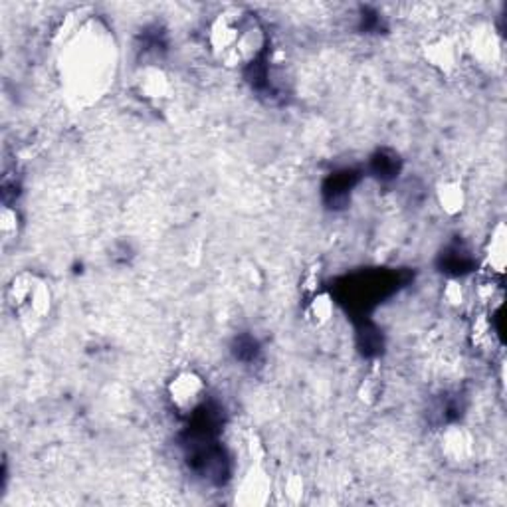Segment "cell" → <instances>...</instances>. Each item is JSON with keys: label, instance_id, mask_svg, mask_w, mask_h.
<instances>
[{"label": "cell", "instance_id": "obj_10", "mask_svg": "<svg viewBox=\"0 0 507 507\" xmlns=\"http://www.w3.org/2000/svg\"><path fill=\"white\" fill-rule=\"evenodd\" d=\"M333 300L329 293L326 291H316L313 293V298L309 300V306H308V319L311 323H316V326H326V323L333 318Z\"/></svg>", "mask_w": 507, "mask_h": 507}, {"label": "cell", "instance_id": "obj_8", "mask_svg": "<svg viewBox=\"0 0 507 507\" xmlns=\"http://www.w3.org/2000/svg\"><path fill=\"white\" fill-rule=\"evenodd\" d=\"M485 262H488V268L492 273H502L505 272L507 263V230L503 222H498L493 226L492 236L488 240V250H485Z\"/></svg>", "mask_w": 507, "mask_h": 507}, {"label": "cell", "instance_id": "obj_6", "mask_svg": "<svg viewBox=\"0 0 507 507\" xmlns=\"http://www.w3.org/2000/svg\"><path fill=\"white\" fill-rule=\"evenodd\" d=\"M424 54L429 64L438 68L446 76H452L462 62V46L452 36H440L432 40V42L426 44Z\"/></svg>", "mask_w": 507, "mask_h": 507}, {"label": "cell", "instance_id": "obj_2", "mask_svg": "<svg viewBox=\"0 0 507 507\" xmlns=\"http://www.w3.org/2000/svg\"><path fill=\"white\" fill-rule=\"evenodd\" d=\"M6 306L20 327L34 333L52 316V288L40 273L20 272L6 286Z\"/></svg>", "mask_w": 507, "mask_h": 507}, {"label": "cell", "instance_id": "obj_12", "mask_svg": "<svg viewBox=\"0 0 507 507\" xmlns=\"http://www.w3.org/2000/svg\"><path fill=\"white\" fill-rule=\"evenodd\" d=\"M444 298L450 306H460L464 301V290L458 281H448V286L444 288Z\"/></svg>", "mask_w": 507, "mask_h": 507}, {"label": "cell", "instance_id": "obj_1", "mask_svg": "<svg viewBox=\"0 0 507 507\" xmlns=\"http://www.w3.org/2000/svg\"><path fill=\"white\" fill-rule=\"evenodd\" d=\"M207 46L220 66L236 69L256 62L266 46V32L258 16L246 8L228 6L210 20Z\"/></svg>", "mask_w": 507, "mask_h": 507}, {"label": "cell", "instance_id": "obj_3", "mask_svg": "<svg viewBox=\"0 0 507 507\" xmlns=\"http://www.w3.org/2000/svg\"><path fill=\"white\" fill-rule=\"evenodd\" d=\"M167 394L171 407L180 417H189L207 399V383L197 371L182 369L167 384Z\"/></svg>", "mask_w": 507, "mask_h": 507}, {"label": "cell", "instance_id": "obj_11", "mask_svg": "<svg viewBox=\"0 0 507 507\" xmlns=\"http://www.w3.org/2000/svg\"><path fill=\"white\" fill-rule=\"evenodd\" d=\"M20 235V217L18 212L10 207H5L0 212V236H3V244L8 246L16 242Z\"/></svg>", "mask_w": 507, "mask_h": 507}, {"label": "cell", "instance_id": "obj_4", "mask_svg": "<svg viewBox=\"0 0 507 507\" xmlns=\"http://www.w3.org/2000/svg\"><path fill=\"white\" fill-rule=\"evenodd\" d=\"M272 495V480L268 472L262 466H252L248 472L242 475L240 484L235 492V503L246 507H260L270 502Z\"/></svg>", "mask_w": 507, "mask_h": 507}, {"label": "cell", "instance_id": "obj_9", "mask_svg": "<svg viewBox=\"0 0 507 507\" xmlns=\"http://www.w3.org/2000/svg\"><path fill=\"white\" fill-rule=\"evenodd\" d=\"M436 198H438L440 208L446 215H460L466 207V190L460 180H444L436 189Z\"/></svg>", "mask_w": 507, "mask_h": 507}, {"label": "cell", "instance_id": "obj_7", "mask_svg": "<svg viewBox=\"0 0 507 507\" xmlns=\"http://www.w3.org/2000/svg\"><path fill=\"white\" fill-rule=\"evenodd\" d=\"M135 86L139 96L147 101H153V104H161V101L171 97L169 78L161 72L159 68H145L143 72L137 76Z\"/></svg>", "mask_w": 507, "mask_h": 507}, {"label": "cell", "instance_id": "obj_5", "mask_svg": "<svg viewBox=\"0 0 507 507\" xmlns=\"http://www.w3.org/2000/svg\"><path fill=\"white\" fill-rule=\"evenodd\" d=\"M440 450L444 460L452 466L470 464L475 452L474 436L468 429H464V426H450V429L442 434Z\"/></svg>", "mask_w": 507, "mask_h": 507}]
</instances>
